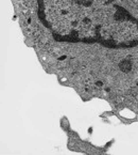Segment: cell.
Here are the masks:
<instances>
[{"instance_id": "obj_1", "label": "cell", "mask_w": 138, "mask_h": 155, "mask_svg": "<svg viewBox=\"0 0 138 155\" xmlns=\"http://www.w3.org/2000/svg\"><path fill=\"white\" fill-rule=\"evenodd\" d=\"M131 69H132V63L130 60H124L120 63V70L122 71V72H124V73L130 72Z\"/></svg>"}]
</instances>
